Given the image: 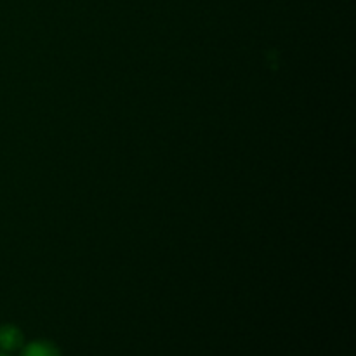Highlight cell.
I'll return each instance as SVG.
<instances>
[{
  "mask_svg": "<svg viewBox=\"0 0 356 356\" xmlns=\"http://www.w3.org/2000/svg\"><path fill=\"white\" fill-rule=\"evenodd\" d=\"M0 356H7V355L6 353H0Z\"/></svg>",
  "mask_w": 356,
  "mask_h": 356,
  "instance_id": "3",
  "label": "cell"
},
{
  "mask_svg": "<svg viewBox=\"0 0 356 356\" xmlns=\"http://www.w3.org/2000/svg\"><path fill=\"white\" fill-rule=\"evenodd\" d=\"M23 343V336L19 330L13 325H3L0 327V348L6 351L17 350Z\"/></svg>",
  "mask_w": 356,
  "mask_h": 356,
  "instance_id": "1",
  "label": "cell"
},
{
  "mask_svg": "<svg viewBox=\"0 0 356 356\" xmlns=\"http://www.w3.org/2000/svg\"><path fill=\"white\" fill-rule=\"evenodd\" d=\"M23 356H59L58 350L49 343H33L26 346Z\"/></svg>",
  "mask_w": 356,
  "mask_h": 356,
  "instance_id": "2",
  "label": "cell"
}]
</instances>
